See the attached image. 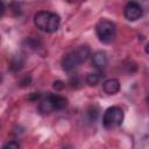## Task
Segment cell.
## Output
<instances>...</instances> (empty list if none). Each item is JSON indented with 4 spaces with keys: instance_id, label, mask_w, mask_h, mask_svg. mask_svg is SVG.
I'll list each match as a JSON object with an SVG mask.
<instances>
[{
    "instance_id": "1",
    "label": "cell",
    "mask_w": 149,
    "mask_h": 149,
    "mask_svg": "<svg viewBox=\"0 0 149 149\" xmlns=\"http://www.w3.org/2000/svg\"><path fill=\"white\" fill-rule=\"evenodd\" d=\"M91 54V50L87 45H80L71 52L66 54L62 59V68L66 72L73 71L83 62H85Z\"/></svg>"
},
{
    "instance_id": "2",
    "label": "cell",
    "mask_w": 149,
    "mask_h": 149,
    "mask_svg": "<svg viewBox=\"0 0 149 149\" xmlns=\"http://www.w3.org/2000/svg\"><path fill=\"white\" fill-rule=\"evenodd\" d=\"M34 23L42 31L54 33L59 27L61 17L56 13L48 10H40L34 15Z\"/></svg>"
},
{
    "instance_id": "3",
    "label": "cell",
    "mask_w": 149,
    "mask_h": 149,
    "mask_svg": "<svg viewBox=\"0 0 149 149\" xmlns=\"http://www.w3.org/2000/svg\"><path fill=\"white\" fill-rule=\"evenodd\" d=\"M95 31H97V36H98L99 41L102 43H106V44L112 43L116 36L115 23L107 19H102L98 22V24L95 27Z\"/></svg>"
},
{
    "instance_id": "4",
    "label": "cell",
    "mask_w": 149,
    "mask_h": 149,
    "mask_svg": "<svg viewBox=\"0 0 149 149\" xmlns=\"http://www.w3.org/2000/svg\"><path fill=\"white\" fill-rule=\"evenodd\" d=\"M123 121V111L120 107L113 106L106 109L102 116V123L106 129H113L121 126Z\"/></svg>"
},
{
    "instance_id": "5",
    "label": "cell",
    "mask_w": 149,
    "mask_h": 149,
    "mask_svg": "<svg viewBox=\"0 0 149 149\" xmlns=\"http://www.w3.org/2000/svg\"><path fill=\"white\" fill-rule=\"evenodd\" d=\"M123 15L128 21H136L142 17L143 15V9L142 6L139 2L130 1L125 6L123 9Z\"/></svg>"
},
{
    "instance_id": "6",
    "label": "cell",
    "mask_w": 149,
    "mask_h": 149,
    "mask_svg": "<svg viewBox=\"0 0 149 149\" xmlns=\"http://www.w3.org/2000/svg\"><path fill=\"white\" fill-rule=\"evenodd\" d=\"M92 64L94 65V68L99 71H101L102 69L106 68L107 65V56L104 51H97L92 55Z\"/></svg>"
},
{
    "instance_id": "7",
    "label": "cell",
    "mask_w": 149,
    "mask_h": 149,
    "mask_svg": "<svg viewBox=\"0 0 149 149\" xmlns=\"http://www.w3.org/2000/svg\"><path fill=\"white\" fill-rule=\"evenodd\" d=\"M54 111H62L68 106V99L59 94H50Z\"/></svg>"
},
{
    "instance_id": "8",
    "label": "cell",
    "mask_w": 149,
    "mask_h": 149,
    "mask_svg": "<svg viewBox=\"0 0 149 149\" xmlns=\"http://www.w3.org/2000/svg\"><path fill=\"white\" fill-rule=\"evenodd\" d=\"M104 91L105 93L107 94H115L119 92L120 90V81L115 78H112V79H108L104 83Z\"/></svg>"
},
{
    "instance_id": "9",
    "label": "cell",
    "mask_w": 149,
    "mask_h": 149,
    "mask_svg": "<svg viewBox=\"0 0 149 149\" xmlns=\"http://www.w3.org/2000/svg\"><path fill=\"white\" fill-rule=\"evenodd\" d=\"M38 111L41 114H48V113H51L54 111V106H52V102H51V99H50V94L45 95L44 98L41 99L40 104H38Z\"/></svg>"
},
{
    "instance_id": "10",
    "label": "cell",
    "mask_w": 149,
    "mask_h": 149,
    "mask_svg": "<svg viewBox=\"0 0 149 149\" xmlns=\"http://www.w3.org/2000/svg\"><path fill=\"white\" fill-rule=\"evenodd\" d=\"M23 64H24V57L22 55H16L12 58V61L9 63V69L13 72H17L22 69Z\"/></svg>"
},
{
    "instance_id": "11",
    "label": "cell",
    "mask_w": 149,
    "mask_h": 149,
    "mask_svg": "<svg viewBox=\"0 0 149 149\" xmlns=\"http://www.w3.org/2000/svg\"><path fill=\"white\" fill-rule=\"evenodd\" d=\"M101 79V74L100 72H93V73H88L86 76V83L90 86H95Z\"/></svg>"
},
{
    "instance_id": "12",
    "label": "cell",
    "mask_w": 149,
    "mask_h": 149,
    "mask_svg": "<svg viewBox=\"0 0 149 149\" xmlns=\"http://www.w3.org/2000/svg\"><path fill=\"white\" fill-rule=\"evenodd\" d=\"M2 149H20V146L16 141H9L3 146Z\"/></svg>"
},
{
    "instance_id": "13",
    "label": "cell",
    "mask_w": 149,
    "mask_h": 149,
    "mask_svg": "<svg viewBox=\"0 0 149 149\" xmlns=\"http://www.w3.org/2000/svg\"><path fill=\"white\" fill-rule=\"evenodd\" d=\"M64 87H65V84L62 80H57L54 83V88H56V90H63Z\"/></svg>"
},
{
    "instance_id": "14",
    "label": "cell",
    "mask_w": 149,
    "mask_h": 149,
    "mask_svg": "<svg viewBox=\"0 0 149 149\" xmlns=\"http://www.w3.org/2000/svg\"><path fill=\"white\" fill-rule=\"evenodd\" d=\"M29 83H30V77H29V76H26L24 78H22V79L20 80V84H21L22 86H27V85H29Z\"/></svg>"
},
{
    "instance_id": "15",
    "label": "cell",
    "mask_w": 149,
    "mask_h": 149,
    "mask_svg": "<svg viewBox=\"0 0 149 149\" xmlns=\"http://www.w3.org/2000/svg\"><path fill=\"white\" fill-rule=\"evenodd\" d=\"M3 13H5V5H3V2L0 1V17L3 15Z\"/></svg>"
},
{
    "instance_id": "16",
    "label": "cell",
    "mask_w": 149,
    "mask_h": 149,
    "mask_svg": "<svg viewBox=\"0 0 149 149\" xmlns=\"http://www.w3.org/2000/svg\"><path fill=\"white\" fill-rule=\"evenodd\" d=\"M1 81H2V76H1V73H0V84H1Z\"/></svg>"
}]
</instances>
